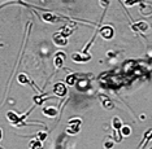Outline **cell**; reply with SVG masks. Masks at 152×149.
Here are the masks:
<instances>
[{
  "label": "cell",
  "instance_id": "obj_1",
  "mask_svg": "<svg viewBox=\"0 0 152 149\" xmlns=\"http://www.w3.org/2000/svg\"><path fill=\"white\" fill-rule=\"evenodd\" d=\"M39 18L46 23H56V22H61L63 20L70 21V18H68V17L55 15V13H51V12H44V13H42V15H39Z\"/></svg>",
  "mask_w": 152,
  "mask_h": 149
},
{
  "label": "cell",
  "instance_id": "obj_2",
  "mask_svg": "<svg viewBox=\"0 0 152 149\" xmlns=\"http://www.w3.org/2000/svg\"><path fill=\"white\" fill-rule=\"evenodd\" d=\"M52 93L55 96H57V97H65L66 96V93H68V88H66V86L64 84V83H61V82H58V83H55L53 84V89H52Z\"/></svg>",
  "mask_w": 152,
  "mask_h": 149
},
{
  "label": "cell",
  "instance_id": "obj_3",
  "mask_svg": "<svg viewBox=\"0 0 152 149\" xmlns=\"http://www.w3.org/2000/svg\"><path fill=\"white\" fill-rule=\"evenodd\" d=\"M68 123H69V126H68V129H66V132L68 134L74 135V134H78L79 132V127H81V124H82V119H79V118L70 119Z\"/></svg>",
  "mask_w": 152,
  "mask_h": 149
},
{
  "label": "cell",
  "instance_id": "obj_4",
  "mask_svg": "<svg viewBox=\"0 0 152 149\" xmlns=\"http://www.w3.org/2000/svg\"><path fill=\"white\" fill-rule=\"evenodd\" d=\"M98 33L100 34V36H102L103 39H107V40H110L113 36H115V30H113V27L109 26V25L100 27L98 30Z\"/></svg>",
  "mask_w": 152,
  "mask_h": 149
},
{
  "label": "cell",
  "instance_id": "obj_5",
  "mask_svg": "<svg viewBox=\"0 0 152 149\" xmlns=\"http://www.w3.org/2000/svg\"><path fill=\"white\" fill-rule=\"evenodd\" d=\"M52 41L56 47H66L68 46V38H65L60 31L55 33L52 35Z\"/></svg>",
  "mask_w": 152,
  "mask_h": 149
},
{
  "label": "cell",
  "instance_id": "obj_6",
  "mask_svg": "<svg viewBox=\"0 0 152 149\" xmlns=\"http://www.w3.org/2000/svg\"><path fill=\"white\" fill-rule=\"evenodd\" d=\"M72 60L74 62H78V64H81V62H87L91 60V56H90L88 53H83V52H75V53L72 55Z\"/></svg>",
  "mask_w": 152,
  "mask_h": 149
},
{
  "label": "cell",
  "instance_id": "obj_7",
  "mask_svg": "<svg viewBox=\"0 0 152 149\" xmlns=\"http://www.w3.org/2000/svg\"><path fill=\"white\" fill-rule=\"evenodd\" d=\"M65 56L66 55L64 53V52H57L56 55H55V68H56V70H58V69H61L64 66V61H65Z\"/></svg>",
  "mask_w": 152,
  "mask_h": 149
},
{
  "label": "cell",
  "instance_id": "obj_8",
  "mask_svg": "<svg viewBox=\"0 0 152 149\" xmlns=\"http://www.w3.org/2000/svg\"><path fill=\"white\" fill-rule=\"evenodd\" d=\"M42 113L46 117L53 118V117H56L58 114V110H57V108H55V106H44V108L42 109Z\"/></svg>",
  "mask_w": 152,
  "mask_h": 149
},
{
  "label": "cell",
  "instance_id": "obj_9",
  "mask_svg": "<svg viewBox=\"0 0 152 149\" xmlns=\"http://www.w3.org/2000/svg\"><path fill=\"white\" fill-rule=\"evenodd\" d=\"M17 82H18L20 84H33L34 87H37V86L33 83V81L27 77L25 73H20V74L17 75Z\"/></svg>",
  "mask_w": 152,
  "mask_h": 149
},
{
  "label": "cell",
  "instance_id": "obj_10",
  "mask_svg": "<svg viewBox=\"0 0 152 149\" xmlns=\"http://www.w3.org/2000/svg\"><path fill=\"white\" fill-rule=\"evenodd\" d=\"M147 29H148L147 22H137L131 25V30H134L135 33H144Z\"/></svg>",
  "mask_w": 152,
  "mask_h": 149
},
{
  "label": "cell",
  "instance_id": "obj_11",
  "mask_svg": "<svg viewBox=\"0 0 152 149\" xmlns=\"http://www.w3.org/2000/svg\"><path fill=\"white\" fill-rule=\"evenodd\" d=\"M112 124H113V129H115L117 132H118V139L121 141V139H122V136H121V134H120V130H121V127H122V122H121V119L118 118V117H115L112 121Z\"/></svg>",
  "mask_w": 152,
  "mask_h": 149
},
{
  "label": "cell",
  "instance_id": "obj_12",
  "mask_svg": "<svg viewBox=\"0 0 152 149\" xmlns=\"http://www.w3.org/2000/svg\"><path fill=\"white\" fill-rule=\"evenodd\" d=\"M73 30H74V29H72V26L69 25V23H66V25H64V26L60 29V33L63 34V35H64L65 38H68L69 35H72V33H73Z\"/></svg>",
  "mask_w": 152,
  "mask_h": 149
},
{
  "label": "cell",
  "instance_id": "obj_13",
  "mask_svg": "<svg viewBox=\"0 0 152 149\" xmlns=\"http://www.w3.org/2000/svg\"><path fill=\"white\" fill-rule=\"evenodd\" d=\"M50 97H48L47 93H42V96H34V102H35L37 105H40V104H43Z\"/></svg>",
  "mask_w": 152,
  "mask_h": 149
},
{
  "label": "cell",
  "instance_id": "obj_14",
  "mask_svg": "<svg viewBox=\"0 0 152 149\" xmlns=\"http://www.w3.org/2000/svg\"><path fill=\"white\" fill-rule=\"evenodd\" d=\"M30 149H43V145H42V141L40 140H33L31 143H30Z\"/></svg>",
  "mask_w": 152,
  "mask_h": 149
},
{
  "label": "cell",
  "instance_id": "obj_15",
  "mask_svg": "<svg viewBox=\"0 0 152 149\" xmlns=\"http://www.w3.org/2000/svg\"><path fill=\"white\" fill-rule=\"evenodd\" d=\"M120 134H121V136H129V135L131 134V130H130V127L129 126H122L121 127V130H120Z\"/></svg>",
  "mask_w": 152,
  "mask_h": 149
},
{
  "label": "cell",
  "instance_id": "obj_16",
  "mask_svg": "<svg viewBox=\"0 0 152 149\" xmlns=\"http://www.w3.org/2000/svg\"><path fill=\"white\" fill-rule=\"evenodd\" d=\"M66 83L69 86L75 84V77H74V75H69V77H66Z\"/></svg>",
  "mask_w": 152,
  "mask_h": 149
},
{
  "label": "cell",
  "instance_id": "obj_17",
  "mask_svg": "<svg viewBox=\"0 0 152 149\" xmlns=\"http://www.w3.org/2000/svg\"><path fill=\"white\" fill-rule=\"evenodd\" d=\"M142 0H125V5H134L137 3H140Z\"/></svg>",
  "mask_w": 152,
  "mask_h": 149
},
{
  "label": "cell",
  "instance_id": "obj_18",
  "mask_svg": "<svg viewBox=\"0 0 152 149\" xmlns=\"http://www.w3.org/2000/svg\"><path fill=\"white\" fill-rule=\"evenodd\" d=\"M100 5L104 7V9H107L109 5V0H100Z\"/></svg>",
  "mask_w": 152,
  "mask_h": 149
},
{
  "label": "cell",
  "instance_id": "obj_19",
  "mask_svg": "<svg viewBox=\"0 0 152 149\" xmlns=\"http://www.w3.org/2000/svg\"><path fill=\"white\" fill-rule=\"evenodd\" d=\"M15 3H16V1H8V3H4L3 5H0V9L4 8V7H7V5H9V4H15Z\"/></svg>",
  "mask_w": 152,
  "mask_h": 149
},
{
  "label": "cell",
  "instance_id": "obj_20",
  "mask_svg": "<svg viewBox=\"0 0 152 149\" xmlns=\"http://www.w3.org/2000/svg\"><path fill=\"white\" fill-rule=\"evenodd\" d=\"M1 139H3V130L0 129V141H1Z\"/></svg>",
  "mask_w": 152,
  "mask_h": 149
}]
</instances>
